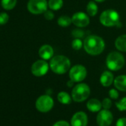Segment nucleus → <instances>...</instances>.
<instances>
[{
	"instance_id": "25",
	"label": "nucleus",
	"mask_w": 126,
	"mask_h": 126,
	"mask_svg": "<svg viewBox=\"0 0 126 126\" xmlns=\"http://www.w3.org/2000/svg\"><path fill=\"white\" fill-rule=\"evenodd\" d=\"M9 20V15L6 13H0V25H3L8 23Z\"/></svg>"
},
{
	"instance_id": "33",
	"label": "nucleus",
	"mask_w": 126,
	"mask_h": 126,
	"mask_svg": "<svg viewBox=\"0 0 126 126\" xmlns=\"http://www.w3.org/2000/svg\"><path fill=\"white\" fill-rule=\"evenodd\" d=\"M94 1L96 2H103L105 1V0H94Z\"/></svg>"
},
{
	"instance_id": "14",
	"label": "nucleus",
	"mask_w": 126,
	"mask_h": 126,
	"mask_svg": "<svg viewBox=\"0 0 126 126\" xmlns=\"http://www.w3.org/2000/svg\"><path fill=\"white\" fill-rule=\"evenodd\" d=\"M99 81H100V83L102 86L109 87L113 84V82L114 81L113 74L110 71H105L101 74Z\"/></svg>"
},
{
	"instance_id": "6",
	"label": "nucleus",
	"mask_w": 126,
	"mask_h": 126,
	"mask_svg": "<svg viewBox=\"0 0 126 126\" xmlns=\"http://www.w3.org/2000/svg\"><path fill=\"white\" fill-rule=\"evenodd\" d=\"M27 7L32 14H41L47 10L48 2L47 0H29Z\"/></svg>"
},
{
	"instance_id": "19",
	"label": "nucleus",
	"mask_w": 126,
	"mask_h": 126,
	"mask_svg": "<svg viewBox=\"0 0 126 126\" xmlns=\"http://www.w3.org/2000/svg\"><path fill=\"white\" fill-rule=\"evenodd\" d=\"M87 13L90 16H94L98 13V6L94 1H90L86 8Z\"/></svg>"
},
{
	"instance_id": "11",
	"label": "nucleus",
	"mask_w": 126,
	"mask_h": 126,
	"mask_svg": "<svg viewBox=\"0 0 126 126\" xmlns=\"http://www.w3.org/2000/svg\"><path fill=\"white\" fill-rule=\"evenodd\" d=\"M71 19L72 23L78 28H85L88 26L90 23V19L88 15L82 11L75 13L71 17Z\"/></svg>"
},
{
	"instance_id": "20",
	"label": "nucleus",
	"mask_w": 126,
	"mask_h": 126,
	"mask_svg": "<svg viewBox=\"0 0 126 126\" xmlns=\"http://www.w3.org/2000/svg\"><path fill=\"white\" fill-rule=\"evenodd\" d=\"M63 6V0H49L48 8L52 11H58Z\"/></svg>"
},
{
	"instance_id": "28",
	"label": "nucleus",
	"mask_w": 126,
	"mask_h": 126,
	"mask_svg": "<svg viewBox=\"0 0 126 126\" xmlns=\"http://www.w3.org/2000/svg\"><path fill=\"white\" fill-rule=\"evenodd\" d=\"M109 96L112 99H117L119 98V93L117 91V90L116 89H110L109 91Z\"/></svg>"
},
{
	"instance_id": "30",
	"label": "nucleus",
	"mask_w": 126,
	"mask_h": 126,
	"mask_svg": "<svg viewBox=\"0 0 126 126\" xmlns=\"http://www.w3.org/2000/svg\"><path fill=\"white\" fill-rule=\"evenodd\" d=\"M53 126H71V125L65 120H59L57 121L56 122H55Z\"/></svg>"
},
{
	"instance_id": "13",
	"label": "nucleus",
	"mask_w": 126,
	"mask_h": 126,
	"mask_svg": "<svg viewBox=\"0 0 126 126\" xmlns=\"http://www.w3.org/2000/svg\"><path fill=\"white\" fill-rule=\"evenodd\" d=\"M53 53L54 50L49 45H44L39 50V55L44 60L50 59L53 56Z\"/></svg>"
},
{
	"instance_id": "27",
	"label": "nucleus",
	"mask_w": 126,
	"mask_h": 126,
	"mask_svg": "<svg viewBox=\"0 0 126 126\" xmlns=\"http://www.w3.org/2000/svg\"><path fill=\"white\" fill-rule=\"evenodd\" d=\"M85 35V33L81 29H74L73 31H72V36L74 37V38H78V39H80L82 38L83 36Z\"/></svg>"
},
{
	"instance_id": "31",
	"label": "nucleus",
	"mask_w": 126,
	"mask_h": 126,
	"mask_svg": "<svg viewBox=\"0 0 126 126\" xmlns=\"http://www.w3.org/2000/svg\"><path fill=\"white\" fill-rule=\"evenodd\" d=\"M116 126H126V118H119L116 121Z\"/></svg>"
},
{
	"instance_id": "1",
	"label": "nucleus",
	"mask_w": 126,
	"mask_h": 126,
	"mask_svg": "<svg viewBox=\"0 0 126 126\" xmlns=\"http://www.w3.org/2000/svg\"><path fill=\"white\" fill-rule=\"evenodd\" d=\"M83 47L87 53L92 56L99 55L105 49V44L100 36L96 35H90L87 36L83 42Z\"/></svg>"
},
{
	"instance_id": "12",
	"label": "nucleus",
	"mask_w": 126,
	"mask_h": 126,
	"mask_svg": "<svg viewBox=\"0 0 126 126\" xmlns=\"http://www.w3.org/2000/svg\"><path fill=\"white\" fill-rule=\"evenodd\" d=\"M88 116L83 111H78L75 113L71 119V126H87L88 125Z\"/></svg>"
},
{
	"instance_id": "2",
	"label": "nucleus",
	"mask_w": 126,
	"mask_h": 126,
	"mask_svg": "<svg viewBox=\"0 0 126 126\" xmlns=\"http://www.w3.org/2000/svg\"><path fill=\"white\" fill-rule=\"evenodd\" d=\"M49 65L54 74H64L71 69V61L65 56L57 55L50 59Z\"/></svg>"
},
{
	"instance_id": "16",
	"label": "nucleus",
	"mask_w": 126,
	"mask_h": 126,
	"mask_svg": "<svg viewBox=\"0 0 126 126\" xmlns=\"http://www.w3.org/2000/svg\"><path fill=\"white\" fill-rule=\"evenodd\" d=\"M115 88L120 91H126V75H120L114 79Z\"/></svg>"
},
{
	"instance_id": "7",
	"label": "nucleus",
	"mask_w": 126,
	"mask_h": 126,
	"mask_svg": "<svg viewBox=\"0 0 126 126\" xmlns=\"http://www.w3.org/2000/svg\"><path fill=\"white\" fill-rule=\"evenodd\" d=\"M54 105L53 99L49 95H42L36 101V109L42 113L50 111Z\"/></svg>"
},
{
	"instance_id": "9",
	"label": "nucleus",
	"mask_w": 126,
	"mask_h": 126,
	"mask_svg": "<svg viewBox=\"0 0 126 126\" xmlns=\"http://www.w3.org/2000/svg\"><path fill=\"white\" fill-rule=\"evenodd\" d=\"M50 65L48 63L46 62V60L44 59H40L36 61L31 66V73L35 76V77H42L45 75L48 70H49Z\"/></svg>"
},
{
	"instance_id": "5",
	"label": "nucleus",
	"mask_w": 126,
	"mask_h": 126,
	"mask_svg": "<svg viewBox=\"0 0 126 126\" xmlns=\"http://www.w3.org/2000/svg\"><path fill=\"white\" fill-rule=\"evenodd\" d=\"M119 15L117 11L108 9L104 11L100 16H99V21L101 24L105 27H113L119 24Z\"/></svg>"
},
{
	"instance_id": "10",
	"label": "nucleus",
	"mask_w": 126,
	"mask_h": 126,
	"mask_svg": "<svg viewBox=\"0 0 126 126\" xmlns=\"http://www.w3.org/2000/svg\"><path fill=\"white\" fill-rule=\"evenodd\" d=\"M113 120V114L108 109L100 110L96 116V122L99 126H110Z\"/></svg>"
},
{
	"instance_id": "22",
	"label": "nucleus",
	"mask_w": 126,
	"mask_h": 126,
	"mask_svg": "<svg viewBox=\"0 0 126 126\" xmlns=\"http://www.w3.org/2000/svg\"><path fill=\"white\" fill-rule=\"evenodd\" d=\"M16 2L17 0H2L1 5L4 9L7 11H10L15 8Z\"/></svg>"
},
{
	"instance_id": "15",
	"label": "nucleus",
	"mask_w": 126,
	"mask_h": 126,
	"mask_svg": "<svg viewBox=\"0 0 126 126\" xmlns=\"http://www.w3.org/2000/svg\"><path fill=\"white\" fill-rule=\"evenodd\" d=\"M102 107V102L97 99H91L87 102V108L93 113L99 112Z\"/></svg>"
},
{
	"instance_id": "18",
	"label": "nucleus",
	"mask_w": 126,
	"mask_h": 126,
	"mask_svg": "<svg viewBox=\"0 0 126 126\" xmlns=\"http://www.w3.org/2000/svg\"><path fill=\"white\" fill-rule=\"evenodd\" d=\"M58 101L63 105H69L71 102L72 97L65 91H61L57 95Z\"/></svg>"
},
{
	"instance_id": "32",
	"label": "nucleus",
	"mask_w": 126,
	"mask_h": 126,
	"mask_svg": "<svg viewBox=\"0 0 126 126\" xmlns=\"http://www.w3.org/2000/svg\"><path fill=\"white\" fill-rule=\"evenodd\" d=\"M74 82H73L72 80H71V79H70V80L68 82V86L71 88V87H72V86L74 85Z\"/></svg>"
},
{
	"instance_id": "17",
	"label": "nucleus",
	"mask_w": 126,
	"mask_h": 126,
	"mask_svg": "<svg viewBox=\"0 0 126 126\" xmlns=\"http://www.w3.org/2000/svg\"><path fill=\"white\" fill-rule=\"evenodd\" d=\"M115 47L122 52H126V34H123L117 37L115 41Z\"/></svg>"
},
{
	"instance_id": "24",
	"label": "nucleus",
	"mask_w": 126,
	"mask_h": 126,
	"mask_svg": "<svg viewBox=\"0 0 126 126\" xmlns=\"http://www.w3.org/2000/svg\"><path fill=\"white\" fill-rule=\"evenodd\" d=\"M72 47L76 50H80L82 46H83V42L80 39H78V38H75L73 41H72Z\"/></svg>"
},
{
	"instance_id": "26",
	"label": "nucleus",
	"mask_w": 126,
	"mask_h": 126,
	"mask_svg": "<svg viewBox=\"0 0 126 126\" xmlns=\"http://www.w3.org/2000/svg\"><path fill=\"white\" fill-rule=\"evenodd\" d=\"M102 105L104 109H108L109 110L111 106H112V102L110 100V99L109 98H105L102 102Z\"/></svg>"
},
{
	"instance_id": "21",
	"label": "nucleus",
	"mask_w": 126,
	"mask_h": 126,
	"mask_svg": "<svg viewBox=\"0 0 126 126\" xmlns=\"http://www.w3.org/2000/svg\"><path fill=\"white\" fill-rule=\"evenodd\" d=\"M57 23L59 26L63 28L68 27L72 23V19L68 16H62L59 17Z\"/></svg>"
},
{
	"instance_id": "3",
	"label": "nucleus",
	"mask_w": 126,
	"mask_h": 126,
	"mask_svg": "<svg viewBox=\"0 0 126 126\" xmlns=\"http://www.w3.org/2000/svg\"><path fill=\"white\" fill-rule=\"evenodd\" d=\"M106 65L110 71H119L125 65V58L119 52L112 51L106 58Z\"/></svg>"
},
{
	"instance_id": "8",
	"label": "nucleus",
	"mask_w": 126,
	"mask_h": 126,
	"mask_svg": "<svg viewBox=\"0 0 126 126\" xmlns=\"http://www.w3.org/2000/svg\"><path fill=\"white\" fill-rule=\"evenodd\" d=\"M87 77V70L82 65H76L73 66L69 71L70 79L74 82H81Z\"/></svg>"
},
{
	"instance_id": "4",
	"label": "nucleus",
	"mask_w": 126,
	"mask_h": 126,
	"mask_svg": "<svg viewBox=\"0 0 126 126\" xmlns=\"http://www.w3.org/2000/svg\"><path fill=\"white\" fill-rule=\"evenodd\" d=\"M91 94V88L85 83H79L75 85L71 91V97L74 102H82L86 100Z\"/></svg>"
},
{
	"instance_id": "23",
	"label": "nucleus",
	"mask_w": 126,
	"mask_h": 126,
	"mask_svg": "<svg viewBox=\"0 0 126 126\" xmlns=\"http://www.w3.org/2000/svg\"><path fill=\"white\" fill-rule=\"evenodd\" d=\"M116 108L120 111H125L126 110V96L121 99L119 102H116L115 103Z\"/></svg>"
},
{
	"instance_id": "29",
	"label": "nucleus",
	"mask_w": 126,
	"mask_h": 126,
	"mask_svg": "<svg viewBox=\"0 0 126 126\" xmlns=\"http://www.w3.org/2000/svg\"><path fill=\"white\" fill-rule=\"evenodd\" d=\"M44 16L47 20H52L54 18V14L51 11H48L47 10L45 13H44Z\"/></svg>"
}]
</instances>
